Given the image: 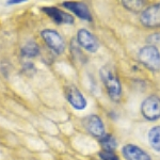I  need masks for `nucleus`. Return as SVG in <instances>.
I'll return each instance as SVG.
<instances>
[{
  "instance_id": "1",
  "label": "nucleus",
  "mask_w": 160,
  "mask_h": 160,
  "mask_svg": "<svg viewBox=\"0 0 160 160\" xmlns=\"http://www.w3.org/2000/svg\"><path fill=\"white\" fill-rule=\"evenodd\" d=\"M100 78L102 80V83L105 84L108 95L112 100H118L122 94V86L118 77L115 74V71L112 66L105 65L99 71Z\"/></svg>"
},
{
  "instance_id": "2",
  "label": "nucleus",
  "mask_w": 160,
  "mask_h": 160,
  "mask_svg": "<svg viewBox=\"0 0 160 160\" xmlns=\"http://www.w3.org/2000/svg\"><path fill=\"white\" fill-rule=\"evenodd\" d=\"M139 60L149 71L160 69V51L154 45H148L139 51Z\"/></svg>"
},
{
  "instance_id": "3",
  "label": "nucleus",
  "mask_w": 160,
  "mask_h": 160,
  "mask_svg": "<svg viewBox=\"0 0 160 160\" xmlns=\"http://www.w3.org/2000/svg\"><path fill=\"white\" fill-rule=\"evenodd\" d=\"M41 35L45 41L46 45L57 55H61L65 49V42L60 33L52 29H45L41 32Z\"/></svg>"
},
{
  "instance_id": "4",
  "label": "nucleus",
  "mask_w": 160,
  "mask_h": 160,
  "mask_svg": "<svg viewBox=\"0 0 160 160\" xmlns=\"http://www.w3.org/2000/svg\"><path fill=\"white\" fill-rule=\"evenodd\" d=\"M141 113L146 120L156 121L160 118V98L158 96L148 97L141 105Z\"/></svg>"
},
{
  "instance_id": "5",
  "label": "nucleus",
  "mask_w": 160,
  "mask_h": 160,
  "mask_svg": "<svg viewBox=\"0 0 160 160\" xmlns=\"http://www.w3.org/2000/svg\"><path fill=\"white\" fill-rule=\"evenodd\" d=\"M140 20L148 28L160 27V3L149 6L141 12Z\"/></svg>"
},
{
  "instance_id": "6",
  "label": "nucleus",
  "mask_w": 160,
  "mask_h": 160,
  "mask_svg": "<svg viewBox=\"0 0 160 160\" xmlns=\"http://www.w3.org/2000/svg\"><path fill=\"white\" fill-rule=\"evenodd\" d=\"M77 42L89 52H96L99 48V42L94 34L87 29H80L77 32Z\"/></svg>"
},
{
  "instance_id": "7",
  "label": "nucleus",
  "mask_w": 160,
  "mask_h": 160,
  "mask_svg": "<svg viewBox=\"0 0 160 160\" xmlns=\"http://www.w3.org/2000/svg\"><path fill=\"white\" fill-rule=\"evenodd\" d=\"M83 126L88 130V132H90L94 137H97V138H102L106 135L105 126L102 118L95 114L88 115L83 120Z\"/></svg>"
},
{
  "instance_id": "8",
  "label": "nucleus",
  "mask_w": 160,
  "mask_h": 160,
  "mask_svg": "<svg viewBox=\"0 0 160 160\" xmlns=\"http://www.w3.org/2000/svg\"><path fill=\"white\" fill-rule=\"evenodd\" d=\"M65 96L69 104L76 110H83L87 107V99L75 86H68L65 88Z\"/></svg>"
},
{
  "instance_id": "9",
  "label": "nucleus",
  "mask_w": 160,
  "mask_h": 160,
  "mask_svg": "<svg viewBox=\"0 0 160 160\" xmlns=\"http://www.w3.org/2000/svg\"><path fill=\"white\" fill-rule=\"evenodd\" d=\"M42 11L46 15H48L56 24H73L74 22V17L71 14L61 11V10L57 9V8L53 7L43 8Z\"/></svg>"
},
{
  "instance_id": "10",
  "label": "nucleus",
  "mask_w": 160,
  "mask_h": 160,
  "mask_svg": "<svg viewBox=\"0 0 160 160\" xmlns=\"http://www.w3.org/2000/svg\"><path fill=\"white\" fill-rule=\"evenodd\" d=\"M122 154L126 160H151V157L146 152L133 144H127L124 146Z\"/></svg>"
},
{
  "instance_id": "11",
  "label": "nucleus",
  "mask_w": 160,
  "mask_h": 160,
  "mask_svg": "<svg viewBox=\"0 0 160 160\" xmlns=\"http://www.w3.org/2000/svg\"><path fill=\"white\" fill-rule=\"evenodd\" d=\"M63 7L69 10L71 12H73L80 19L87 20V22H91L92 20L91 13H90L88 7L84 3H82V2L66 1V2H63Z\"/></svg>"
},
{
  "instance_id": "12",
  "label": "nucleus",
  "mask_w": 160,
  "mask_h": 160,
  "mask_svg": "<svg viewBox=\"0 0 160 160\" xmlns=\"http://www.w3.org/2000/svg\"><path fill=\"white\" fill-rule=\"evenodd\" d=\"M148 142L149 145L156 152H160V126L153 127L148 131Z\"/></svg>"
},
{
  "instance_id": "13",
  "label": "nucleus",
  "mask_w": 160,
  "mask_h": 160,
  "mask_svg": "<svg viewBox=\"0 0 160 160\" xmlns=\"http://www.w3.org/2000/svg\"><path fill=\"white\" fill-rule=\"evenodd\" d=\"M40 53V48L38 45L34 41H29L22 46V55L25 57H37Z\"/></svg>"
},
{
  "instance_id": "14",
  "label": "nucleus",
  "mask_w": 160,
  "mask_h": 160,
  "mask_svg": "<svg viewBox=\"0 0 160 160\" xmlns=\"http://www.w3.org/2000/svg\"><path fill=\"white\" fill-rule=\"evenodd\" d=\"M100 144L102 146V151L111 152V153H113V151L118 148L117 140L111 135H105L102 138H100Z\"/></svg>"
},
{
  "instance_id": "15",
  "label": "nucleus",
  "mask_w": 160,
  "mask_h": 160,
  "mask_svg": "<svg viewBox=\"0 0 160 160\" xmlns=\"http://www.w3.org/2000/svg\"><path fill=\"white\" fill-rule=\"evenodd\" d=\"M122 3L124 4V7L126 8L127 10L129 11L137 13V12H142L143 11V6H144V2L143 1H138V0H132V1H123Z\"/></svg>"
},
{
  "instance_id": "16",
  "label": "nucleus",
  "mask_w": 160,
  "mask_h": 160,
  "mask_svg": "<svg viewBox=\"0 0 160 160\" xmlns=\"http://www.w3.org/2000/svg\"><path fill=\"white\" fill-rule=\"evenodd\" d=\"M98 155L102 160H118V157L113 153H111V152L102 151V152H99Z\"/></svg>"
},
{
  "instance_id": "17",
  "label": "nucleus",
  "mask_w": 160,
  "mask_h": 160,
  "mask_svg": "<svg viewBox=\"0 0 160 160\" xmlns=\"http://www.w3.org/2000/svg\"><path fill=\"white\" fill-rule=\"evenodd\" d=\"M148 41L152 44V45L154 44V46H155V44H160V32L154 33V34L149 35Z\"/></svg>"
},
{
  "instance_id": "18",
  "label": "nucleus",
  "mask_w": 160,
  "mask_h": 160,
  "mask_svg": "<svg viewBox=\"0 0 160 160\" xmlns=\"http://www.w3.org/2000/svg\"><path fill=\"white\" fill-rule=\"evenodd\" d=\"M26 0H10V1H7V4L11 6V4H18V3H22Z\"/></svg>"
}]
</instances>
